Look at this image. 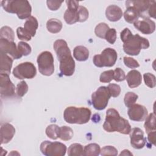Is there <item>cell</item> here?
Returning a JSON list of instances; mask_svg holds the SVG:
<instances>
[{"mask_svg":"<svg viewBox=\"0 0 156 156\" xmlns=\"http://www.w3.org/2000/svg\"><path fill=\"white\" fill-rule=\"evenodd\" d=\"M16 34L18 38L21 40L27 41L31 40L32 36L24 30V27H18L16 29Z\"/></svg>","mask_w":156,"mask_h":156,"instance_id":"ab89813d","label":"cell"},{"mask_svg":"<svg viewBox=\"0 0 156 156\" xmlns=\"http://www.w3.org/2000/svg\"><path fill=\"white\" fill-rule=\"evenodd\" d=\"M114 71L113 79L116 82H121L126 79V74L124 71L120 68H116Z\"/></svg>","mask_w":156,"mask_h":156,"instance_id":"ee69618b","label":"cell"},{"mask_svg":"<svg viewBox=\"0 0 156 156\" xmlns=\"http://www.w3.org/2000/svg\"><path fill=\"white\" fill-rule=\"evenodd\" d=\"M1 133V143H8L13 138L15 133V127L9 123L2 124L0 129Z\"/></svg>","mask_w":156,"mask_h":156,"instance_id":"e0dca14e","label":"cell"},{"mask_svg":"<svg viewBox=\"0 0 156 156\" xmlns=\"http://www.w3.org/2000/svg\"><path fill=\"white\" fill-rule=\"evenodd\" d=\"M0 71L1 73L9 74L10 73L12 67L13 59L10 57L7 54L0 52Z\"/></svg>","mask_w":156,"mask_h":156,"instance_id":"ffe728a7","label":"cell"},{"mask_svg":"<svg viewBox=\"0 0 156 156\" xmlns=\"http://www.w3.org/2000/svg\"><path fill=\"white\" fill-rule=\"evenodd\" d=\"M78 21L79 22H84L85 21L89 16V13L86 7L84 6L80 5L79 7L78 10Z\"/></svg>","mask_w":156,"mask_h":156,"instance_id":"8d00e7d4","label":"cell"},{"mask_svg":"<svg viewBox=\"0 0 156 156\" xmlns=\"http://www.w3.org/2000/svg\"><path fill=\"white\" fill-rule=\"evenodd\" d=\"M143 78H144L145 84L148 87L153 88L155 87L156 79H155V76L154 74L150 73H144L143 75Z\"/></svg>","mask_w":156,"mask_h":156,"instance_id":"e575fe53","label":"cell"},{"mask_svg":"<svg viewBox=\"0 0 156 156\" xmlns=\"http://www.w3.org/2000/svg\"><path fill=\"white\" fill-rule=\"evenodd\" d=\"M91 114V110L88 108L70 106L64 110L63 118L69 124H83L90 121Z\"/></svg>","mask_w":156,"mask_h":156,"instance_id":"3957f363","label":"cell"},{"mask_svg":"<svg viewBox=\"0 0 156 156\" xmlns=\"http://www.w3.org/2000/svg\"><path fill=\"white\" fill-rule=\"evenodd\" d=\"M124 17L126 21L132 24L138 21L140 15L134 7L132 6H127L126 10L124 13Z\"/></svg>","mask_w":156,"mask_h":156,"instance_id":"603a6c76","label":"cell"},{"mask_svg":"<svg viewBox=\"0 0 156 156\" xmlns=\"http://www.w3.org/2000/svg\"><path fill=\"white\" fill-rule=\"evenodd\" d=\"M60 62V71L66 76H72L75 71V62L71 55L63 57L58 59Z\"/></svg>","mask_w":156,"mask_h":156,"instance_id":"9a60e30c","label":"cell"},{"mask_svg":"<svg viewBox=\"0 0 156 156\" xmlns=\"http://www.w3.org/2000/svg\"><path fill=\"white\" fill-rule=\"evenodd\" d=\"M147 140L151 144H155V131L147 133Z\"/></svg>","mask_w":156,"mask_h":156,"instance_id":"c3c4849f","label":"cell"},{"mask_svg":"<svg viewBox=\"0 0 156 156\" xmlns=\"http://www.w3.org/2000/svg\"><path fill=\"white\" fill-rule=\"evenodd\" d=\"M117 57L118 55L116 51L111 48H107L103 50L101 54L95 55L93 61L97 67H111L115 64Z\"/></svg>","mask_w":156,"mask_h":156,"instance_id":"5b68a950","label":"cell"},{"mask_svg":"<svg viewBox=\"0 0 156 156\" xmlns=\"http://www.w3.org/2000/svg\"><path fill=\"white\" fill-rule=\"evenodd\" d=\"M48 30L52 34L58 33L62 29V23L55 18H51L46 23Z\"/></svg>","mask_w":156,"mask_h":156,"instance_id":"d4e9b609","label":"cell"},{"mask_svg":"<svg viewBox=\"0 0 156 156\" xmlns=\"http://www.w3.org/2000/svg\"><path fill=\"white\" fill-rule=\"evenodd\" d=\"M36 74L35 66L32 63L29 62L19 64L13 70V75L18 79H32Z\"/></svg>","mask_w":156,"mask_h":156,"instance_id":"9c48e42d","label":"cell"},{"mask_svg":"<svg viewBox=\"0 0 156 156\" xmlns=\"http://www.w3.org/2000/svg\"><path fill=\"white\" fill-rule=\"evenodd\" d=\"M109 29V26L106 23H101L96 26L94 33L97 37L101 38H104L105 35Z\"/></svg>","mask_w":156,"mask_h":156,"instance_id":"1f68e13d","label":"cell"},{"mask_svg":"<svg viewBox=\"0 0 156 156\" xmlns=\"http://www.w3.org/2000/svg\"><path fill=\"white\" fill-rule=\"evenodd\" d=\"M124 65L129 68H136L140 66L138 62L134 58L129 57H124Z\"/></svg>","mask_w":156,"mask_h":156,"instance_id":"7bdbcfd3","label":"cell"},{"mask_svg":"<svg viewBox=\"0 0 156 156\" xmlns=\"http://www.w3.org/2000/svg\"><path fill=\"white\" fill-rule=\"evenodd\" d=\"M122 15L123 13L121 9L118 5H110L106 9L105 16L110 21H117L121 19Z\"/></svg>","mask_w":156,"mask_h":156,"instance_id":"ac0fdd59","label":"cell"},{"mask_svg":"<svg viewBox=\"0 0 156 156\" xmlns=\"http://www.w3.org/2000/svg\"><path fill=\"white\" fill-rule=\"evenodd\" d=\"M40 149L46 156H63L66 152V146L60 142L44 141L41 143Z\"/></svg>","mask_w":156,"mask_h":156,"instance_id":"ba28073f","label":"cell"},{"mask_svg":"<svg viewBox=\"0 0 156 156\" xmlns=\"http://www.w3.org/2000/svg\"><path fill=\"white\" fill-rule=\"evenodd\" d=\"M114 71L108 70L101 73L99 77V81L102 83H109L113 79Z\"/></svg>","mask_w":156,"mask_h":156,"instance_id":"d590c367","label":"cell"},{"mask_svg":"<svg viewBox=\"0 0 156 156\" xmlns=\"http://www.w3.org/2000/svg\"><path fill=\"white\" fill-rule=\"evenodd\" d=\"M104 39L106 40L109 43L113 44L115 43L116 40V31L114 28L109 29L107 32Z\"/></svg>","mask_w":156,"mask_h":156,"instance_id":"60d3db41","label":"cell"},{"mask_svg":"<svg viewBox=\"0 0 156 156\" xmlns=\"http://www.w3.org/2000/svg\"><path fill=\"white\" fill-rule=\"evenodd\" d=\"M144 127L147 133L155 131V115L154 113L149 114V115L146 117Z\"/></svg>","mask_w":156,"mask_h":156,"instance_id":"83f0119b","label":"cell"},{"mask_svg":"<svg viewBox=\"0 0 156 156\" xmlns=\"http://www.w3.org/2000/svg\"><path fill=\"white\" fill-rule=\"evenodd\" d=\"M17 48L20 53L24 56H27L30 54L32 51L30 46L24 41L19 42L18 43Z\"/></svg>","mask_w":156,"mask_h":156,"instance_id":"836d02e7","label":"cell"},{"mask_svg":"<svg viewBox=\"0 0 156 156\" xmlns=\"http://www.w3.org/2000/svg\"><path fill=\"white\" fill-rule=\"evenodd\" d=\"M127 114L130 120L134 121H143L147 116V110L140 104H133L129 108Z\"/></svg>","mask_w":156,"mask_h":156,"instance_id":"7c38bea8","label":"cell"},{"mask_svg":"<svg viewBox=\"0 0 156 156\" xmlns=\"http://www.w3.org/2000/svg\"><path fill=\"white\" fill-rule=\"evenodd\" d=\"M66 3L67 5V7L69 9H77L79 8V1H66Z\"/></svg>","mask_w":156,"mask_h":156,"instance_id":"7dc6e473","label":"cell"},{"mask_svg":"<svg viewBox=\"0 0 156 156\" xmlns=\"http://www.w3.org/2000/svg\"><path fill=\"white\" fill-rule=\"evenodd\" d=\"M28 85L25 81H21L18 83L16 87V94L19 97H23L28 91Z\"/></svg>","mask_w":156,"mask_h":156,"instance_id":"f35d334b","label":"cell"},{"mask_svg":"<svg viewBox=\"0 0 156 156\" xmlns=\"http://www.w3.org/2000/svg\"><path fill=\"white\" fill-rule=\"evenodd\" d=\"M126 79L129 87L131 88H133L138 87L141 83L142 77L138 71L133 69L127 73L126 76Z\"/></svg>","mask_w":156,"mask_h":156,"instance_id":"d6986e66","label":"cell"},{"mask_svg":"<svg viewBox=\"0 0 156 156\" xmlns=\"http://www.w3.org/2000/svg\"><path fill=\"white\" fill-rule=\"evenodd\" d=\"M100 154L102 156L117 155L118 150L112 146H106L101 149Z\"/></svg>","mask_w":156,"mask_h":156,"instance_id":"74e56055","label":"cell"},{"mask_svg":"<svg viewBox=\"0 0 156 156\" xmlns=\"http://www.w3.org/2000/svg\"><path fill=\"white\" fill-rule=\"evenodd\" d=\"M132 33L128 28H125L122 31H121L120 34L121 40L123 43H124L127 40H129L132 36Z\"/></svg>","mask_w":156,"mask_h":156,"instance_id":"bcb514c9","label":"cell"},{"mask_svg":"<svg viewBox=\"0 0 156 156\" xmlns=\"http://www.w3.org/2000/svg\"><path fill=\"white\" fill-rule=\"evenodd\" d=\"M0 38L13 41L14 32L11 27L9 26H3L0 30Z\"/></svg>","mask_w":156,"mask_h":156,"instance_id":"4dcf8cb0","label":"cell"},{"mask_svg":"<svg viewBox=\"0 0 156 156\" xmlns=\"http://www.w3.org/2000/svg\"><path fill=\"white\" fill-rule=\"evenodd\" d=\"M73 55L77 61L83 62L88 58L89 51L85 46H77L73 50Z\"/></svg>","mask_w":156,"mask_h":156,"instance_id":"7402d4cb","label":"cell"},{"mask_svg":"<svg viewBox=\"0 0 156 156\" xmlns=\"http://www.w3.org/2000/svg\"><path fill=\"white\" fill-rule=\"evenodd\" d=\"M39 72L44 76H49L54 73V65L52 54L49 51L41 52L37 57Z\"/></svg>","mask_w":156,"mask_h":156,"instance_id":"8992f818","label":"cell"},{"mask_svg":"<svg viewBox=\"0 0 156 156\" xmlns=\"http://www.w3.org/2000/svg\"><path fill=\"white\" fill-rule=\"evenodd\" d=\"M62 3H63V1H59L48 0L46 1L48 7L51 10H52V11L58 10L60 7Z\"/></svg>","mask_w":156,"mask_h":156,"instance_id":"f6af8a7d","label":"cell"},{"mask_svg":"<svg viewBox=\"0 0 156 156\" xmlns=\"http://www.w3.org/2000/svg\"><path fill=\"white\" fill-rule=\"evenodd\" d=\"M154 1L140 0V1H127L126 6H132L134 7L139 13L140 17L149 18L148 13L150 7Z\"/></svg>","mask_w":156,"mask_h":156,"instance_id":"8fae6325","label":"cell"},{"mask_svg":"<svg viewBox=\"0 0 156 156\" xmlns=\"http://www.w3.org/2000/svg\"><path fill=\"white\" fill-rule=\"evenodd\" d=\"M38 27V23L37 18L33 16L29 17L24 24V30L30 34L32 37H34Z\"/></svg>","mask_w":156,"mask_h":156,"instance_id":"44dd1931","label":"cell"},{"mask_svg":"<svg viewBox=\"0 0 156 156\" xmlns=\"http://www.w3.org/2000/svg\"><path fill=\"white\" fill-rule=\"evenodd\" d=\"M138 96L133 92H127L124 96V102L125 104V105L129 108L132 105L135 104L136 100L138 99Z\"/></svg>","mask_w":156,"mask_h":156,"instance_id":"d6a6232c","label":"cell"},{"mask_svg":"<svg viewBox=\"0 0 156 156\" xmlns=\"http://www.w3.org/2000/svg\"><path fill=\"white\" fill-rule=\"evenodd\" d=\"M73 129L68 126H64L60 127V134L59 138L63 141H68L71 140L73 136Z\"/></svg>","mask_w":156,"mask_h":156,"instance_id":"f546056e","label":"cell"},{"mask_svg":"<svg viewBox=\"0 0 156 156\" xmlns=\"http://www.w3.org/2000/svg\"><path fill=\"white\" fill-rule=\"evenodd\" d=\"M111 95L107 87L101 86L91 94V102L93 107L98 110L105 108Z\"/></svg>","mask_w":156,"mask_h":156,"instance_id":"52a82bcc","label":"cell"},{"mask_svg":"<svg viewBox=\"0 0 156 156\" xmlns=\"http://www.w3.org/2000/svg\"><path fill=\"white\" fill-rule=\"evenodd\" d=\"M100 152V146L96 143L88 144L84 147V155L85 156H98Z\"/></svg>","mask_w":156,"mask_h":156,"instance_id":"484cf974","label":"cell"},{"mask_svg":"<svg viewBox=\"0 0 156 156\" xmlns=\"http://www.w3.org/2000/svg\"><path fill=\"white\" fill-rule=\"evenodd\" d=\"M78 9L68 8L66 9L64 13V20L67 24H73L78 21Z\"/></svg>","mask_w":156,"mask_h":156,"instance_id":"cb8c5ba5","label":"cell"},{"mask_svg":"<svg viewBox=\"0 0 156 156\" xmlns=\"http://www.w3.org/2000/svg\"><path fill=\"white\" fill-rule=\"evenodd\" d=\"M1 6L7 12L16 13L20 20L27 19L31 15L32 7L27 0L2 1Z\"/></svg>","mask_w":156,"mask_h":156,"instance_id":"7a4b0ae2","label":"cell"},{"mask_svg":"<svg viewBox=\"0 0 156 156\" xmlns=\"http://www.w3.org/2000/svg\"><path fill=\"white\" fill-rule=\"evenodd\" d=\"M134 27L143 34L149 35L152 34L155 29V23L148 18H143L141 20H138L133 23Z\"/></svg>","mask_w":156,"mask_h":156,"instance_id":"2e32d148","label":"cell"},{"mask_svg":"<svg viewBox=\"0 0 156 156\" xmlns=\"http://www.w3.org/2000/svg\"><path fill=\"white\" fill-rule=\"evenodd\" d=\"M129 134L130 144L133 148L140 149L145 146L146 139L144 138V132L141 129L138 127L131 129Z\"/></svg>","mask_w":156,"mask_h":156,"instance_id":"4fadbf2b","label":"cell"},{"mask_svg":"<svg viewBox=\"0 0 156 156\" xmlns=\"http://www.w3.org/2000/svg\"><path fill=\"white\" fill-rule=\"evenodd\" d=\"M46 135L52 140H56L59 138L60 127L56 124H51L46 129Z\"/></svg>","mask_w":156,"mask_h":156,"instance_id":"f1b7e54d","label":"cell"},{"mask_svg":"<svg viewBox=\"0 0 156 156\" xmlns=\"http://www.w3.org/2000/svg\"><path fill=\"white\" fill-rule=\"evenodd\" d=\"M15 87L9 78V74H0V93L4 98L12 97L15 94Z\"/></svg>","mask_w":156,"mask_h":156,"instance_id":"30bf717a","label":"cell"},{"mask_svg":"<svg viewBox=\"0 0 156 156\" xmlns=\"http://www.w3.org/2000/svg\"><path fill=\"white\" fill-rule=\"evenodd\" d=\"M0 52L9 54L14 59H19L23 56L19 52L14 41L0 38Z\"/></svg>","mask_w":156,"mask_h":156,"instance_id":"5bb4252c","label":"cell"},{"mask_svg":"<svg viewBox=\"0 0 156 156\" xmlns=\"http://www.w3.org/2000/svg\"><path fill=\"white\" fill-rule=\"evenodd\" d=\"M147 39L141 37L138 34L132 35L123 44V50L128 55H137L141 49H147L149 47Z\"/></svg>","mask_w":156,"mask_h":156,"instance_id":"277c9868","label":"cell"},{"mask_svg":"<svg viewBox=\"0 0 156 156\" xmlns=\"http://www.w3.org/2000/svg\"><path fill=\"white\" fill-rule=\"evenodd\" d=\"M133 154L127 149L123 150L119 154V155H132Z\"/></svg>","mask_w":156,"mask_h":156,"instance_id":"681fc988","label":"cell"},{"mask_svg":"<svg viewBox=\"0 0 156 156\" xmlns=\"http://www.w3.org/2000/svg\"><path fill=\"white\" fill-rule=\"evenodd\" d=\"M103 129L108 132H118L127 135L129 134L131 126L127 119L120 116L116 109L109 108L106 112Z\"/></svg>","mask_w":156,"mask_h":156,"instance_id":"6da1fadb","label":"cell"},{"mask_svg":"<svg viewBox=\"0 0 156 156\" xmlns=\"http://www.w3.org/2000/svg\"><path fill=\"white\" fill-rule=\"evenodd\" d=\"M111 96L113 98L118 97L121 93V88L119 85L115 83H110L107 87Z\"/></svg>","mask_w":156,"mask_h":156,"instance_id":"b9f144b4","label":"cell"},{"mask_svg":"<svg viewBox=\"0 0 156 156\" xmlns=\"http://www.w3.org/2000/svg\"><path fill=\"white\" fill-rule=\"evenodd\" d=\"M69 156H83L84 155V148L79 143H73L68 149Z\"/></svg>","mask_w":156,"mask_h":156,"instance_id":"4316f807","label":"cell"}]
</instances>
